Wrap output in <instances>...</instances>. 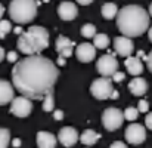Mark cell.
<instances>
[{"instance_id": "6da1fadb", "label": "cell", "mask_w": 152, "mask_h": 148, "mask_svg": "<svg viewBox=\"0 0 152 148\" xmlns=\"http://www.w3.org/2000/svg\"><path fill=\"white\" fill-rule=\"evenodd\" d=\"M59 77L56 64L49 58L39 55H28L18 61L12 68V83L21 95L30 99H43Z\"/></svg>"}, {"instance_id": "7a4b0ae2", "label": "cell", "mask_w": 152, "mask_h": 148, "mask_svg": "<svg viewBox=\"0 0 152 148\" xmlns=\"http://www.w3.org/2000/svg\"><path fill=\"white\" fill-rule=\"evenodd\" d=\"M117 27L126 37H140L149 27V13L137 4L124 6L117 12Z\"/></svg>"}, {"instance_id": "3957f363", "label": "cell", "mask_w": 152, "mask_h": 148, "mask_svg": "<svg viewBox=\"0 0 152 148\" xmlns=\"http://www.w3.org/2000/svg\"><path fill=\"white\" fill-rule=\"evenodd\" d=\"M16 45L24 55H39L49 48V31L45 27L33 25L19 34Z\"/></svg>"}, {"instance_id": "277c9868", "label": "cell", "mask_w": 152, "mask_h": 148, "mask_svg": "<svg viewBox=\"0 0 152 148\" xmlns=\"http://www.w3.org/2000/svg\"><path fill=\"white\" fill-rule=\"evenodd\" d=\"M39 1L36 0H12L9 4V16L16 24H28L37 15Z\"/></svg>"}, {"instance_id": "5b68a950", "label": "cell", "mask_w": 152, "mask_h": 148, "mask_svg": "<svg viewBox=\"0 0 152 148\" xmlns=\"http://www.w3.org/2000/svg\"><path fill=\"white\" fill-rule=\"evenodd\" d=\"M123 121H124V116H123V111L118 108L109 107L102 113V124L109 132L120 129L123 126Z\"/></svg>"}, {"instance_id": "8992f818", "label": "cell", "mask_w": 152, "mask_h": 148, "mask_svg": "<svg viewBox=\"0 0 152 148\" xmlns=\"http://www.w3.org/2000/svg\"><path fill=\"white\" fill-rule=\"evenodd\" d=\"M112 91H114L112 80L108 79V77H103V76H102L101 79H96L92 83V86H90V94L96 99H101V101L109 99Z\"/></svg>"}, {"instance_id": "52a82bcc", "label": "cell", "mask_w": 152, "mask_h": 148, "mask_svg": "<svg viewBox=\"0 0 152 148\" xmlns=\"http://www.w3.org/2000/svg\"><path fill=\"white\" fill-rule=\"evenodd\" d=\"M33 111V102L31 99L21 95V96H13V99L10 101V113L16 117H28Z\"/></svg>"}, {"instance_id": "ba28073f", "label": "cell", "mask_w": 152, "mask_h": 148, "mask_svg": "<svg viewBox=\"0 0 152 148\" xmlns=\"http://www.w3.org/2000/svg\"><path fill=\"white\" fill-rule=\"evenodd\" d=\"M96 70L103 77H111L118 70V61L115 59L114 53L102 55L96 62Z\"/></svg>"}, {"instance_id": "9c48e42d", "label": "cell", "mask_w": 152, "mask_h": 148, "mask_svg": "<svg viewBox=\"0 0 152 148\" xmlns=\"http://www.w3.org/2000/svg\"><path fill=\"white\" fill-rule=\"evenodd\" d=\"M124 136L129 144L139 145V144L145 142V139H146V129H145V126H142L139 123H132L130 126H127Z\"/></svg>"}, {"instance_id": "30bf717a", "label": "cell", "mask_w": 152, "mask_h": 148, "mask_svg": "<svg viewBox=\"0 0 152 148\" xmlns=\"http://www.w3.org/2000/svg\"><path fill=\"white\" fill-rule=\"evenodd\" d=\"M114 49H115V52H117L118 55L127 58V56H130V55L133 53L134 45H133V42H132L130 37L118 36V37L114 39Z\"/></svg>"}, {"instance_id": "8fae6325", "label": "cell", "mask_w": 152, "mask_h": 148, "mask_svg": "<svg viewBox=\"0 0 152 148\" xmlns=\"http://www.w3.org/2000/svg\"><path fill=\"white\" fill-rule=\"evenodd\" d=\"M58 139L64 147H74L78 141V132L74 127H62L58 133Z\"/></svg>"}, {"instance_id": "7c38bea8", "label": "cell", "mask_w": 152, "mask_h": 148, "mask_svg": "<svg viewBox=\"0 0 152 148\" xmlns=\"http://www.w3.org/2000/svg\"><path fill=\"white\" fill-rule=\"evenodd\" d=\"M75 56L80 62H90L96 56V48L92 43H80L75 48Z\"/></svg>"}, {"instance_id": "4fadbf2b", "label": "cell", "mask_w": 152, "mask_h": 148, "mask_svg": "<svg viewBox=\"0 0 152 148\" xmlns=\"http://www.w3.org/2000/svg\"><path fill=\"white\" fill-rule=\"evenodd\" d=\"M74 46H75V43L72 40H69L68 37H65V36H59L56 39V45H55L59 56H64V58H69L72 55Z\"/></svg>"}, {"instance_id": "5bb4252c", "label": "cell", "mask_w": 152, "mask_h": 148, "mask_svg": "<svg viewBox=\"0 0 152 148\" xmlns=\"http://www.w3.org/2000/svg\"><path fill=\"white\" fill-rule=\"evenodd\" d=\"M77 13H78V9H77V6L72 1H62L59 4V7H58V15L64 21H72V19H75Z\"/></svg>"}, {"instance_id": "9a60e30c", "label": "cell", "mask_w": 152, "mask_h": 148, "mask_svg": "<svg viewBox=\"0 0 152 148\" xmlns=\"http://www.w3.org/2000/svg\"><path fill=\"white\" fill-rule=\"evenodd\" d=\"M15 96V88L7 80H0V105H6Z\"/></svg>"}, {"instance_id": "2e32d148", "label": "cell", "mask_w": 152, "mask_h": 148, "mask_svg": "<svg viewBox=\"0 0 152 148\" xmlns=\"http://www.w3.org/2000/svg\"><path fill=\"white\" fill-rule=\"evenodd\" d=\"M37 148H55L56 147V138L55 135L46 130H40L37 133Z\"/></svg>"}, {"instance_id": "e0dca14e", "label": "cell", "mask_w": 152, "mask_h": 148, "mask_svg": "<svg viewBox=\"0 0 152 148\" xmlns=\"http://www.w3.org/2000/svg\"><path fill=\"white\" fill-rule=\"evenodd\" d=\"M124 64H126V67H127V71H129V74H132V76H140L142 73H143V64H142V61L137 58V56H127L126 58V61H124Z\"/></svg>"}, {"instance_id": "ac0fdd59", "label": "cell", "mask_w": 152, "mask_h": 148, "mask_svg": "<svg viewBox=\"0 0 152 148\" xmlns=\"http://www.w3.org/2000/svg\"><path fill=\"white\" fill-rule=\"evenodd\" d=\"M129 91H130L134 96H143V95L146 94V91H148V83H146L145 79L136 76V79H133V80L129 83Z\"/></svg>"}, {"instance_id": "d6986e66", "label": "cell", "mask_w": 152, "mask_h": 148, "mask_svg": "<svg viewBox=\"0 0 152 148\" xmlns=\"http://www.w3.org/2000/svg\"><path fill=\"white\" fill-rule=\"evenodd\" d=\"M99 138H101V135H99L98 132H95L93 129H86V130L80 135L81 144H84V145H87V147L95 145V144L99 141Z\"/></svg>"}, {"instance_id": "ffe728a7", "label": "cell", "mask_w": 152, "mask_h": 148, "mask_svg": "<svg viewBox=\"0 0 152 148\" xmlns=\"http://www.w3.org/2000/svg\"><path fill=\"white\" fill-rule=\"evenodd\" d=\"M102 12V16L105 18V19H114L115 16H117V12H118V7H117V4L115 3H105L103 6H102L101 9Z\"/></svg>"}, {"instance_id": "44dd1931", "label": "cell", "mask_w": 152, "mask_h": 148, "mask_svg": "<svg viewBox=\"0 0 152 148\" xmlns=\"http://www.w3.org/2000/svg\"><path fill=\"white\" fill-rule=\"evenodd\" d=\"M109 37L106 36V34H103V33H101V34H95L93 36V46L96 48V49H106L108 46H109Z\"/></svg>"}, {"instance_id": "7402d4cb", "label": "cell", "mask_w": 152, "mask_h": 148, "mask_svg": "<svg viewBox=\"0 0 152 148\" xmlns=\"http://www.w3.org/2000/svg\"><path fill=\"white\" fill-rule=\"evenodd\" d=\"M55 107V96H53V92H49L43 96V110L45 111H52Z\"/></svg>"}, {"instance_id": "603a6c76", "label": "cell", "mask_w": 152, "mask_h": 148, "mask_svg": "<svg viewBox=\"0 0 152 148\" xmlns=\"http://www.w3.org/2000/svg\"><path fill=\"white\" fill-rule=\"evenodd\" d=\"M96 34V27L93 24H84L81 27V36L86 39H93V36Z\"/></svg>"}, {"instance_id": "cb8c5ba5", "label": "cell", "mask_w": 152, "mask_h": 148, "mask_svg": "<svg viewBox=\"0 0 152 148\" xmlns=\"http://www.w3.org/2000/svg\"><path fill=\"white\" fill-rule=\"evenodd\" d=\"M12 31V24L7 19H0V39H4Z\"/></svg>"}, {"instance_id": "d4e9b609", "label": "cell", "mask_w": 152, "mask_h": 148, "mask_svg": "<svg viewBox=\"0 0 152 148\" xmlns=\"http://www.w3.org/2000/svg\"><path fill=\"white\" fill-rule=\"evenodd\" d=\"M9 142H10V132H9V129L0 127V148H7Z\"/></svg>"}, {"instance_id": "484cf974", "label": "cell", "mask_w": 152, "mask_h": 148, "mask_svg": "<svg viewBox=\"0 0 152 148\" xmlns=\"http://www.w3.org/2000/svg\"><path fill=\"white\" fill-rule=\"evenodd\" d=\"M123 116H124V119H126V120L133 121V120H136V119H137L139 111H137V108H134V107H129V108H126V110L123 111Z\"/></svg>"}, {"instance_id": "4316f807", "label": "cell", "mask_w": 152, "mask_h": 148, "mask_svg": "<svg viewBox=\"0 0 152 148\" xmlns=\"http://www.w3.org/2000/svg\"><path fill=\"white\" fill-rule=\"evenodd\" d=\"M148 110H149V102L145 101V99H142L139 102V105H137V111L139 113H148Z\"/></svg>"}, {"instance_id": "83f0119b", "label": "cell", "mask_w": 152, "mask_h": 148, "mask_svg": "<svg viewBox=\"0 0 152 148\" xmlns=\"http://www.w3.org/2000/svg\"><path fill=\"white\" fill-rule=\"evenodd\" d=\"M111 77H112L111 80H114L115 83H121V82L124 80V77H126V74H124V73H120V71H115V73H114V74H112Z\"/></svg>"}, {"instance_id": "f1b7e54d", "label": "cell", "mask_w": 152, "mask_h": 148, "mask_svg": "<svg viewBox=\"0 0 152 148\" xmlns=\"http://www.w3.org/2000/svg\"><path fill=\"white\" fill-rule=\"evenodd\" d=\"M4 56L7 58V61H9V62H16V61H18V53H16V52H13V50H12V52H9V53H7V55H4Z\"/></svg>"}, {"instance_id": "f546056e", "label": "cell", "mask_w": 152, "mask_h": 148, "mask_svg": "<svg viewBox=\"0 0 152 148\" xmlns=\"http://www.w3.org/2000/svg\"><path fill=\"white\" fill-rule=\"evenodd\" d=\"M53 119H55L56 121H61V120L64 119V111H62V110H55V113H53Z\"/></svg>"}, {"instance_id": "4dcf8cb0", "label": "cell", "mask_w": 152, "mask_h": 148, "mask_svg": "<svg viewBox=\"0 0 152 148\" xmlns=\"http://www.w3.org/2000/svg\"><path fill=\"white\" fill-rule=\"evenodd\" d=\"M145 126H146L149 130H152V113L146 114V117H145Z\"/></svg>"}, {"instance_id": "1f68e13d", "label": "cell", "mask_w": 152, "mask_h": 148, "mask_svg": "<svg viewBox=\"0 0 152 148\" xmlns=\"http://www.w3.org/2000/svg\"><path fill=\"white\" fill-rule=\"evenodd\" d=\"M145 59H146V65H148V70L152 73V50L149 52V55L148 56H145Z\"/></svg>"}, {"instance_id": "d6a6232c", "label": "cell", "mask_w": 152, "mask_h": 148, "mask_svg": "<svg viewBox=\"0 0 152 148\" xmlns=\"http://www.w3.org/2000/svg\"><path fill=\"white\" fill-rule=\"evenodd\" d=\"M109 148H127L126 147V144L124 142H121V141H115V142H112Z\"/></svg>"}, {"instance_id": "836d02e7", "label": "cell", "mask_w": 152, "mask_h": 148, "mask_svg": "<svg viewBox=\"0 0 152 148\" xmlns=\"http://www.w3.org/2000/svg\"><path fill=\"white\" fill-rule=\"evenodd\" d=\"M93 0H77V3L78 4H83V6H87V4H90Z\"/></svg>"}, {"instance_id": "e575fe53", "label": "cell", "mask_w": 152, "mask_h": 148, "mask_svg": "<svg viewBox=\"0 0 152 148\" xmlns=\"http://www.w3.org/2000/svg\"><path fill=\"white\" fill-rule=\"evenodd\" d=\"M58 65H61V67L65 65V58H64V56H59V58H58Z\"/></svg>"}, {"instance_id": "d590c367", "label": "cell", "mask_w": 152, "mask_h": 148, "mask_svg": "<svg viewBox=\"0 0 152 148\" xmlns=\"http://www.w3.org/2000/svg\"><path fill=\"white\" fill-rule=\"evenodd\" d=\"M12 145L15 148H18V147H21V139H13V142H12Z\"/></svg>"}, {"instance_id": "8d00e7d4", "label": "cell", "mask_w": 152, "mask_h": 148, "mask_svg": "<svg viewBox=\"0 0 152 148\" xmlns=\"http://www.w3.org/2000/svg\"><path fill=\"white\" fill-rule=\"evenodd\" d=\"M109 98L117 99V98H118V92H117V91H112V92H111V96H109Z\"/></svg>"}, {"instance_id": "74e56055", "label": "cell", "mask_w": 152, "mask_h": 148, "mask_svg": "<svg viewBox=\"0 0 152 148\" xmlns=\"http://www.w3.org/2000/svg\"><path fill=\"white\" fill-rule=\"evenodd\" d=\"M4 55H6V53H4V49H3V48H0V62L4 59Z\"/></svg>"}, {"instance_id": "f35d334b", "label": "cell", "mask_w": 152, "mask_h": 148, "mask_svg": "<svg viewBox=\"0 0 152 148\" xmlns=\"http://www.w3.org/2000/svg\"><path fill=\"white\" fill-rule=\"evenodd\" d=\"M13 33H16V34H18V36H19V34H21V33H22V28H21V27H16V28H15V30H13Z\"/></svg>"}, {"instance_id": "ab89813d", "label": "cell", "mask_w": 152, "mask_h": 148, "mask_svg": "<svg viewBox=\"0 0 152 148\" xmlns=\"http://www.w3.org/2000/svg\"><path fill=\"white\" fill-rule=\"evenodd\" d=\"M3 13H4V7H3V4L0 3V19H1V16H3Z\"/></svg>"}, {"instance_id": "60d3db41", "label": "cell", "mask_w": 152, "mask_h": 148, "mask_svg": "<svg viewBox=\"0 0 152 148\" xmlns=\"http://www.w3.org/2000/svg\"><path fill=\"white\" fill-rule=\"evenodd\" d=\"M148 34H149V40H151V42H152V27H151V28H149V33H148Z\"/></svg>"}, {"instance_id": "b9f144b4", "label": "cell", "mask_w": 152, "mask_h": 148, "mask_svg": "<svg viewBox=\"0 0 152 148\" xmlns=\"http://www.w3.org/2000/svg\"><path fill=\"white\" fill-rule=\"evenodd\" d=\"M149 16H152V3L149 4Z\"/></svg>"}]
</instances>
